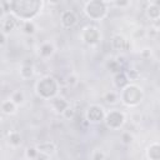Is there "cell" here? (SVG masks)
I'll use <instances>...</instances> for the list:
<instances>
[{
  "label": "cell",
  "mask_w": 160,
  "mask_h": 160,
  "mask_svg": "<svg viewBox=\"0 0 160 160\" xmlns=\"http://www.w3.org/2000/svg\"><path fill=\"white\" fill-rule=\"evenodd\" d=\"M122 99L126 105H130V106L138 105L142 99V91L140 88H138L135 85H128L124 90Z\"/></svg>",
  "instance_id": "cell-1"
},
{
  "label": "cell",
  "mask_w": 160,
  "mask_h": 160,
  "mask_svg": "<svg viewBox=\"0 0 160 160\" xmlns=\"http://www.w3.org/2000/svg\"><path fill=\"white\" fill-rule=\"evenodd\" d=\"M104 116V111H102V108L99 106V105H92L89 108L88 112H86V118L89 121H94V122H98L102 119Z\"/></svg>",
  "instance_id": "cell-2"
},
{
  "label": "cell",
  "mask_w": 160,
  "mask_h": 160,
  "mask_svg": "<svg viewBox=\"0 0 160 160\" xmlns=\"http://www.w3.org/2000/svg\"><path fill=\"white\" fill-rule=\"evenodd\" d=\"M82 38L88 44H95L99 40V31L95 26H86L84 30Z\"/></svg>",
  "instance_id": "cell-3"
},
{
  "label": "cell",
  "mask_w": 160,
  "mask_h": 160,
  "mask_svg": "<svg viewBox=\"0 0 160 160\" xmlns=\"http://www.w3.org/2000/svg\"><path fill=\"white\" fill-rule=\"evenodd\" d=\"M35 148H36L38 152H41V154H45V155H51L56 150V145L52 141H44V142L36 145Z\"/></svg>",
  "instance_id": "cell-4"
},
{
  "label": "cell",
  "mask_w": 160,
  "mask_h": 160,
  "mask_svg": "<svg viewBox=\"0 0 160 160\" xmlns=\"http://www.w3.org/2000/svg\"><path fill=\"white\" fill-rule=\"evenodd\" d=\"M115 121H118V124L121 126L122 122H124V115L121 112H119V111H111L106 118V124H108L109 128L114 129V122Z\"/></svg>",
  "instance_id": "cell-5"
},
{
  "label": "cell",
  "mask_w": 160,
  "mask_h": 160,
  "mask_svg": "<svg viewBox=\"0 0 160 160\" xmlns=\"http://www.w3.org/2000/svg\"><path fill=\"white\" fill-rule=\"evenodd\" d=\"M76 21H78V18H76L75 12H72V11H65V12L61 15V22H62V25L66 26V28L74 26V25L76 24Z\"/></svg>",
  "instance_id": "cell-6"
},
{
  "label": "cell",
  "mask_w": 160,
  "mask_h": 160,
  "mask_svg": "<svg viewBox=\"0 0 160 160\" xmlns=\"http://www.w3.org/2000/svg\"><path fill=\"white\" fill-rule=\"evenodd\" d=\"M146 12H148V16L154 19V20H159V16H160V8L158 5V2H152L148 6L146 9Z\"/></svg>",
  "instance_id": "cell-7"
},
{
  "label": "cell",
  "mask_w": 160,
  "mask_h": 160,
  "mask_svg": "<svg viewBox=\"0 0 160 160\" xmlns=\"http://www.w3.org/2000/svg\"><path fill=\"white\" fill-rule=\"evenodd\" d=\"M112 45H114V48H116V49L126 50V49L129 48V41H128L125 38H122V36H120V35H116V36H114V39H112Z\"/></svg>",
  "instance_id": "cell-8"
},
{
  "label": "cell",
  "mask_w": 160,
  "mask_h": 160,
  "mask_svg": "<svg viewBox=\"0 0 160 160\" xmlns=\"http://www.w3.org/2000/svg\"><path fill=\"white\" fill-rule=\"evenodd\" d=\"M45 84H50V85L55 86V88H51L52 90L50 91V94H51V96H52V95L56 92V85H55V82H54V79H52V78H45V79H42L41 81H39V84H38V92H39V91H41V90H44ZM46 89H49V88L46 86Z\"/></svg>",
  "instance_id": "cell-9"
},
{
  "label": "cell",
  "mask_w": 160,
  "mask_h": 160,
  "mask_svg": "<svg viewBox=\"0 0 160 160\" xmlns=\"http://www.w3.org/2000/svg\"><path fill=\"white\" fill-rule=\"evenodd\" d=\"M128 76L124 74V72H118L115 74V85L119 88V89H122L124 86H128Z\"/></svg>",
  "instance_id": "cell-10"
},
{
  "label": "cell",
  "mask_w": 160,
  "mask_h": 160,
  "mask_svg": "<svg viewBox=\"0 0 160 160\" xmlns=\"http://www.w3.org/2000/svg\"><path fill=\"white\" fill-rule=\"evenodd\" d=\"M148 156L150 160H159V145L156 142L151 144L148 149Z\"/></svg>",
  "instance_id": "cell-11"
},
{
  "label": "cell",
  "mask_w": 160,
  "mask_h": 160,
  "mask_svg": "<svg viewBox=\"0 0 160 160\" xmlns=\"http://www.w3.org/2000/svg\"><path fill=\"white\" fill-rule=\"evenodd\" d=\"M52 104H54V108H55L59 112H62V111L69 106V102H68L66 100H64L62 98H58V99H55V100L52 101Z\"/></svg>",
  "instance_id": "cell-12"
},
{
  "label": "cell",
  "mask_w": 160,
  "mask_h": 160,
  "mask_svg": "<svg viewBox=\"0 0 160 160\" xmlns=\"http://www.w3.org/2000/svg\"><path fill=\"white\" fill-rule=\"evenodd\" d=\"M1 110L5 112V114H14L15 110H16V105L11 101V100H6L1 104Z\"/></svg>",
  "instance_id": "cell-13"
},
{
  "label": "cell",
  "mask_w": 160,
  "mask_h": 160,
  "mask_svg": "<svg viewBox=\"0 0 160 160\" xmlns=\"http://www.w3.org/2000/svg\"><path fill=\"white\" fill-rule=\"evenodd\" d=\"M16 26V20L12 16H9L5 21H4V31L5 32H10L11 30H14V28Z\"/></svg>",
  "instance_id": "cell-14"
},
{
  "label": "cell",
  "mask_w": 160,
  "mask_h": 160,
  "mask_svg": "<svg viewBox=\"0 0 160 160\" xmlns=\"http://www.w3.org/2000/svg\"><path fill=\"white\" fill-rule=\"evenodd\" d=\"M9 142L14 146H18L21 144V136L19 132L16 131H12V132H9Z\"/></svg>",
  "instance_id": "cell-15"
},
{
  "label": "cell",
  "mask_w": 160,
  "mask_h": 160,
  "mask_svg": "<svg viewBox=\"0 0 160 160\" xmlns=\"http://www.w3.org/2000/svg\"><path fill=\"white\" fill-rule=\"evenodd\" d=\"M52 51H54V46L51 44H49V42L42 44L41 48H40V55L41 56H49V55L52 54Z\"/></svg>",
  "instance_id": "cell-16"
},
{
  "label": "cell",
  "mask_w": 160,
  "mask_h": 160,
  "mask_svg": "<svg viewBox=\"0 0 160 160\" xmlns=\"http://www.w3.org/2000/svg\"><path fill=\"white\" fill-rule=\"evenodd\" d=\"M24 100H25V98H24V92L20 91V90L15 91V92L12 94V96H11V101H12L15 105H20V104H22Z\"/></svg>",
  "instance_id": "cell-17"
},
{
  "label": "cell",
  "mask_w": 160,
  "mask_h": 160,
  "mask_svg": "<svg viewBox=\"0 0 160 160\" xmlns=\"http://www.w3.org/2000/svg\"><path fill=\"white\" fill-rule=\"evenodd\" d=\"M20 72H21V76H22V78L29 79V78H31L32 74H34V68H32L31 65H24Z\"/></svg>",
  "instance_id": "cell-18"
},
{
  "label": "cell",
  "mask_w": 160,
  "mask_h": 160,
  "mask_svg": "<svg viewBox=\"0 0 160 160\" xmlns=\"http://www.w3.org/2000/svg\"><path fill=\"white\" fill-rule=\"evenodd\" d=\"M22 30H24V32H25L26 35H32V34L35 32V25H34V22H31V21H25V22H24V26H22Z\"/></svg>",
  "instance_id": "cell-19"
},
{
  "label": "cell",
  "mask_w": 160,
  "mask_h": 160,
  "mask_svg": "<svg viewBox=\"0 0 160 160\" xmlns=\"http://www.w3.org/2000/svg\"><path fill=\"white\" fill-rule=\"evenodd\" d=\"M108 68L110 69V71L112 72H120L121 70V64L118 60H110V62H108Z\"/></svg>",
  "instance_id": "cell-20"
},
{
  "label": "cell",
  "mask_w": 160,
  "mask_h": 160,
  "mask_svg": "<svg viewBox=\"0 0 160 160\" xmlns=\"http://www.w3.org/2000/svg\"><path fill=\"white\" fill-rule=\"evenodd\" d=\"M62 116H64L65 119H72V118L75 116V109L68 106V108L62 111Z\"/></svg>",
  "instance_id": "cell-21"
},
{
  "label": "cell",
  "mask_w": 160,
  "mask_h": 160,
  "mask_svg": "<svg viewBox=\"0 0 160 160\" xmlns=\"http://www.w3.org/2000/svg\"><path fill=\"white\" fill-rule=\"evenodd\" d=\"M105 100L109 102V104H115L118 101V95L115 92H108L105 95Z\"/></svg>",
  "instance_id": "cell-22"
},
{
  "label": "cell",
  "mask_w": 160,
  "mask_h": 160,
  "mask_svg": "<svg viewBox=\"0 0 160 160\" xmlns=\"http://www.w3.org/2000/svg\"><path fill=\"white\" fill-rule=\"evenodd\" d=\"M39 152H38V150H36V148H29L28 149V151H26V156H28V159H34V158H36V155H38Z\"/></svg>",
  "instance_id": "cell-23"
},
{
  "label": "cell",
  "mask_w": 160,
  "mask_h": 160,
  "mask_svg": "<svg viewBox=\"0 0 160 160\" xmlns=\"http://www.w3.org/2000/svg\"><path fill=\"white\" fill-rule=\"evenodd\" d=\"M121 140L124 144H130L132 141V135H130V132H124L121 135Z\"/></svg>",
  "instance_id": "cell-24"
},
{
  "label": "cell",
  "mask_w": 160,
  "mask_h": 160,
  "mask_svg": "<svg viewBox=\"0 0 160 160\" xmlns=\"http://www.w3.org/2000/svg\"><path fill=\"white\" fill-rule=\"evenodd\" d=\"M92 160H105V155H104V152L100 151V150H96V151L94 152Z\"/></svg>",
  "instance_id": "cell-25"
},
{
  "label": "cell",
  "mask_w": 160,
  "mask_h": 160,
  "mask_svg": "<svg viewBox=\"0 0 160 160\" xmlns=\"http://www.w3.org/2000/svg\"><path fill=\"white\" fill-rule=\"evenodd\" d=\"M66 82H68V85H75L78 82V79L75 75H69L66 79Z\"/></svg>",
  "instance_id": "cell-26"
},
{
  "label": "cell",
  "mask_w": 160,
  "mask_h": 160,
  "mask_svg": "<svg viewBox=\"0 0 160 160\" xmlns=\"http://www.w3.org/2000/svg\"><path fill=\"white\" fill-rule=\"evenodd\" d=\"M115 4H116L118 6H120V8H121V6H128L130 2H129V1H116Z\"/></svg>",
  "instance_id": "cell-27"
},
{
  "label": "cell",
  "mask_w": 160,
  "mask_h": 160,
  "mask_svg": "<svg viewBox=\"0 0 160 160\" xmlns=\"http://www.w3.org/2000/svg\"><path fill=\"white\" fill-rule=\"evenodd\" d=\"M5 34L4 32H0V45H4L5 44Z\"/></svg>",
  "instance_id": "cell-28"
},
{
  "label": "cell",
  "mask_w": 160,
  "mask_h": 160,
  "mask_svg": "<svg viewBox=\"0 0 160 160\" xmlns=\"http://www.w3.org/2000/svg\"><path fill=\"white\" fill-rule=\"evenodd\" d=\"M2 14H4V9H2V6L0 5V18L2 16Z\"/></svg>",
  "instance_id": "cell-29"
},
{
  "label": "cell",
  "mask_w": 160,
  "mask_h": 160,
  "mask_svg": "<svg viewBox=\"0 0 160 160\" xmlns=\"http://www.w3.org/2000/svg\"><path fill=\"white\" fill-rule=\"evenodd\" d=\"M22 160H30V159H28V158H25V159H22Z\"/></svg>",
  "instance_id": "cell-30"
},
{
  "label": "cell",
  "mask_w": 160,
  "mask_h": 160,
  "mask_svg": "<svg viewBox=\"0 0 160 160\" xmlns=\"http://www.w3.org/2000/svg\"><path fill=\"white\" fill-rule=\"evenodd\" d=\"M0 124H1V121H0Z\"/></svg>",
  "instance_id": "cell-31"
}]
</instances>
